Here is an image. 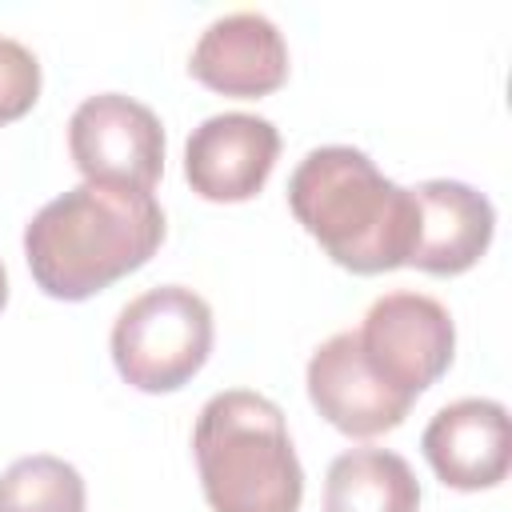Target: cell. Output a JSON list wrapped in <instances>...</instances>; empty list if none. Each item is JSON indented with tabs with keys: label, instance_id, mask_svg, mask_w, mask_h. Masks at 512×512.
Wrapping results in <instances>:
<instances>
[{
	"label": "cell",
	"instance_id": "obj_6",
	"mask_svg": "<svg viewBox=\"0 0 512 512\" xmlns=\"http://www.w3.org/2000/svg\"><path fill=\"white\" fill-rule=\"evenodd\" d=\"M68 152L84 180L152 192L164 172V128L148 104L120 92H100L72 112Z\"/></svg>",
	"mask_w": 512,
	"mask_h": 512
},
{
	"label": "cell",
	"instance_id": "obj_2",
	"mask_svg": "<svg viewBox=\"0 0 512 512\" xmlns=\"http://www.w3.org/2000/svg\"><path fill=\"white\" fill-rule=\"evenodd\" d=\"M288 208L348 272L376 276L412 256L416 196L412 188L392 184L360 148H312L288 176Z\"/></svg>",
	"mask_w": 512,
	"mask_h": 512
},
{
	"label": "cell",
	"instance_id": "obj_14",
	"mask_svg": "<svg viewBox=\"0 0 512 512\" xmlns=\"http://www.w3.org/2000/svg\"><path fill=\"white\" fill-rule=\"evenodd\" d=\"M36 96H40V64H36V56L24 44L0 36V124L20 120L36 104Z\"/></svg>",
	"mask_w": 512,
	"mask_h": 512
},
{
	"label": "cell",
	"instance_id": "obj_3",
	"mask_svg": "<svg viewBox=\"0 0 512 512\" xmlns=\"http://www.w3.org/2000/svg\"><path fill=\"white\" fill-rule=\"evenodd\" d=\"M200 488L212 512H296L304 468L280 404L260 392H216L192 432Z\"/></svg>",
	"mask_w": 512,
	"mask_h": 512
},
{
	"label": "cell",
	"instance_id": "obj_11",
	"mask_svg": "<svg viewBox=\"0 0 512 512\" xmlns=\"http://www.w3.org/2000/svg\"><path fill=\"white\" fill-rule=\"evenodd\" d=\"M416 196V244L408 264L428 276L468 272L492 244L496 212L484 192L464 180H424Z\"/></svg>",
	"mask_w": 512,
	"mask_h": 512
},
{
	"label": "cell",
	"instance_id": "obj_10",
	"mask_svg": "<svg viewBox=\"0 0 512 512\" xmlns=\"http://www.w3.org/2000/svg\"><path fill=\"white\" fill-rule=\"evenodd\" d=\"M432 472L460 492L496 488L508 476V408L500 400L468 396L444 404L420 440Z\"/></svg>",
	"mask_w": 512,
	"mask_h": 512
},
{
	"label": "cell",
	"instance_id": "obj_8",
	"mask_svg": "<svg viewBox=\"0 0 512 512\" xmlns=\"http://www.w3.org/2000/svg\"><path fill=\"white\" fill-rule=\"evenodd\" d=\"M308 400L344 436H380L404 424L412 400L392 392L360 352L356 332L328 336L308 360Z\"/></svg>",
	"mask_w": 512,
	"mask_h": 512
},
{
	"label": "cell",
	"instance_id": "obj_7",
	"mask_svg": "<svg viewBox=\"0 0 512 512\" xmlns=\"http://www.w3.org/2000/svg\"><path fill=\"white\" fill-rule=\"evenodd\" d=\"M280 156V132L264 116L220 112L192 128L184 148V176L196 196L216 204L252 200Z\"/></svg>",
	"mask_w": 512,
	"mask_h": 512
},
{
	"label": "cell",
	"instance_id": "obj_1",
	"mask_svg": "<svg viewBox=\"0 0 512 512\" xmlns=\"http://www.w3.org/2000/svg\"><path fill=\"white\" fill-rule=\"evenodd\" d=\"M164 240L152 192L84 180L48 200L24 228V260L52 300H88L136 272Z\"/></svg>",
	"mask_w": 512,
	"mask_h": 512
},
{
	"label": "cell",
	"instance_id": "obj_9",
	"mask_svg": "<svg viewBox=\"0 0 512 512\" xmlns=\"http://www.w3.org/2000/svg\"><path fill=\"white\" fill-rule=\"evenodd\" d=\"M188 68L212 92L256 100L288 80V44L268 16L228 12L200 32Z\"/></svg>",
	"mask_w": 512,
	"mask_h": 512
},
{
	"label": "cell",
	"instance_id": "obj_15",
	"mask_svg": "<svg viewBox=\"0 0 512 512\" xmlns=\"http://www.w3.org/2000/svg\"><path fill=\"white\" fill-rule=\"evenodd\" d=\"M8 304V276H4V264H0V308Z\"/></svg>",
	"mask_w": 512,
	"mask_h": 512
},
{
	"label": "cell",
	"instance_id": "obj_4",
	"mask_svg": "<svg viewBox=\"0 0 512 512\" xmlns=\"http://www.w3.org/2000/svg\"><path fill=\"white\" fill-rule=\"evenodd\" d=\"M212 352V308L184 284L128 300L112 324V364L140 392L184 388Z\"/></svg>",
	"mask_w": 512,
	"mask_h": 512
},
{
	"label": "cell",
	"instance_id": "obj_5",
	"mask_svg": "<svg viewBox=\"0 0 512 512\" xmlns=\"http://www.w3.org/2000/svg\"><path fill=\"white\" fill-rule=\"evenodd\" d=\"M356 340H360L364 364L392 392L416 400L424 388H432L448 372L456 328L440 300L424 292H388L364 312Z\"/></svg>",
	"mask_w": 512,
	"mask_h": 512
},
{
	"label": "cell",
	"instance_id": "obj_13",
	"mask_svg": "<svg viewBox=\"0 0 512 512\" xmlns=\"http://www.w3.org/2000/svg\"><path fill=\"white\" fill-rule=\"evenodd\" d=\"M0 512H84V480L60 456H24L0 476Z\"/></svg>",
	"mask_w": 512,
	"mask_h": 512
},
{
	"label": "cell",
	"instance_id": "obj_12",
	"mask_svg": "<svg viewBox=\"0 0 512 512\" xmlns=\"http://www.w3.org/2000/svg\"><path fill=\"white\" fill-rule=\"evenodd\" d=\"M420 484L404 456L388 448H352L328 464L324 512H416Z\"/></svg>",
	"mask_w": 512,
	"mask_h": 512
}]
</instances>
